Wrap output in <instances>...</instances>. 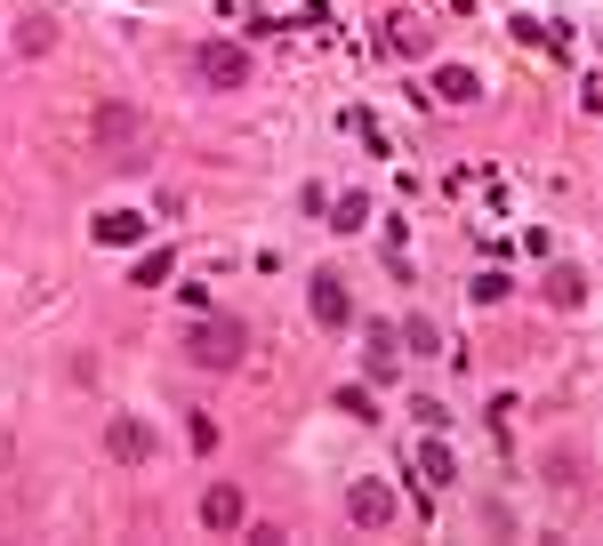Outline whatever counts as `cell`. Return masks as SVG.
I'll return each mask as SVG.
<instances>
[{"label":"cell","mask_w":603,"mask_h":546,"mask_svg":"<svg viewBox=\"0 0 603 546\" xmlns=\"http://www.w3.org/2000/svg\"><path fill=\"white\" fill-rule=\"evenodd\" d=\"M339 410H346L354 426H371V418H379V402H371V386H339Z\"/></svg>","instance_id":"2e32d148"},{"label":"cell","mask_w":603,"mask_h":546,"mask_svg":"<svg viewBox=\"0 0 603 546\" xmlns=\"http://www.w3.org/2000/svg\"><path fill=\"white\" fill-rule=\"evenodd\" d=\"M330 225H339V233H362V225H371V193H339V201H330Z\"/></svg>","instance_id":"4fadbf2b"},{"label":"cell","mask_w":603,"mask_h":546,"mask_svg":"<svg viewBox=\"0 0 603 546\" xmlns=\"http://www.w3.org/2000/svg\"><path fill=\"white\" fill-rule=\"evenodd\" d=\"M201 523H210L218 538H233V530L250 523V498L233 491V483H210V491H201Z\"/></svg>","instance_id":"8992f818"},{"label":"cell","mask_w":603,"mask_h":546,"mask_svg":"<svg viewBox=\"0 0 603 546\" xmlns=\"http://www.w3.org/2000/svg\"><path fill=\"white\" fill-rule=\"evenodd\" d=\"M97 242H113V250L121 242H145V218L138 210H105V218H97Z\"/></svg>","instance_id":"8fae6325"},{"label":"cell","mask_w":603,"mask_h":546,"mask_svg":"<svg viewBox=\"0 0 603 546\" xmlns=\"http://www.w3.org/2000/svg\"><path fill=\"white\" fill-rule=\"evenodd\" d=\"M386 41H394V49H402V57H411V49H426V24H411V17H402V24H394V32H386Z\"/></svg>","instance_id":"ac0fdd59"},{"label":"cell","mask_w":603,"mask_h":546,"mask_svg":"<svg viewBox=\"0 0 603 546\" xmlns=\"http://www.w3.org/2000/svg\"><path fill=\"white\" fill-rule=\"evenodd\" d=\"M466 290H475V305H499V297H507V273H475Z\"/></svg>","instance_id":"e0dca14e"},{"label":"cell","mask_w":603,"mask_h":546,"mask_svg":"<svg viewBox=\"0 0 603 546\" xmlns=\"http://www.w3.org/2000/svg\"><path fill=\"white\" fill-rule=\"evenodd\" d=\"M193 73H201V89H250V49L242 41H201Z\"/></svg>","instance_id":"7a4b0ae2"},{"label":"cell","mask_w":603,"mask_h":546,"mask_svg":"<svg viewBox=\"0 0 603 546\" xmlns=\"http://www.w3.org/2000/svg\"><path fill=\"white\" fill-rule=\"evenodd\" d=\"M346 523H354V530H386V523H394V491H386V483H354V491H346Z\"/></svg>","instance_id":"52a82bcc"},{"label":"cell","mask_w":603,"mask_h":546,"mask_svg":"<svg viewBox=\"0 0 603 546\" xmlns=\"http://www.w3.org/2000/svg\"><path fill=\"white\" fill-rule=\"evenodd\" d=\"M17 49H24V57H49V49H57L49 17H24V24H17Z\"/></svg>","instance_id":"9a60e30c"},{"label":"cell","mask_w":603,"mask_h":546,"mask_svg":"<svg viewBox=\"0 0 603 546\" xmlns=\"http://www.w3.org/2000/svg\"><path fill=\"white\" fill-rule=\"evenodd\" d=\"M170 273H178V250H145L138 265H129V282H138V290H161Z\"/></svg>","instance_id":"7c38bea8"},{"label":"cell","mask_w":603,"mask_h":546,"mask_svg":"<svg viewBox=\"0 0 603 546\" xmlns=\"http://www.w3.org/2000/svg\"><path fill=\"white\" fill-rule=\"evenodd\" d=\"M411 466H419V483H426V491H451V483H459V458L443 451V442H419V458H411Z\"/></svg>","instance_id":"9c48e42d"},{"label":"cell","mask_w":603,"mask_h":546,"mask_svg":"<svg viewBox=\"0 0 603 546\" xmlns=\"http://www.w3.org/2000/svg\"><path fill=\"white\" fill-rule=\"evenodd\" d=\"M547 305H563V314H580V305H587V273L580 265H547Z\"/></svg>","instance_id":"ba28073f"},{"label":"cell","mask_w":603,"mask_h":546,"mask_svg":"<svg viewBox=\"0 0 603 546\" xmlns=\"http://www.w3.org/2000/svg\"><path fill=\"white\" fill-rule=\"evenodd\" d=\"M242 346H250V330L233 322V314H210V322H193L185 362H193V370H233V362H242Z\"/></svg>","instance_id":"6da1fadb"},{"label":"cell","mask_w":603,"mask_h":546,"mask_svg":"<svg viewBox=\"0 0 603 546\" xmlns=\"http://www.w3.org/2000/svg\"><path fill=\"white\" fill-rule=\"evenodd\" d=\"M483 97V81L466 73V64H443V73H434V105H475Z\"/></svg>","instance_id":"30bf717a"},{"label":"cell","mask_w":603,"mask_h":546,"mask_svg":"<svg viewBox=\"0 0 603 546\" xmlns=\"http://www.w3.org/2000/svg\"><path fill=\"white\" fill-rule=\"evenodd\" d=\"M105 458H113V466H145V458H153V426L138 418V410H121V418L105 426Z\"/></svg>","instance_id":"3957f363"},{"label":"cell","mask_w":603,"mask_h":546,"mask_svg":"<svg viewBox=\"0 0 603 546\" xmlns=\"http://www.w3.org/2000/svg\"><path fill=\"white\" fill-rule=\"evenodd\" d=\"M394 346H411V354H443V330H434L426 314H411V322L394 330Z\"/></svg>","instance_id":"5bb4252c"},{"label":"cell","mask_w":603,"mask_h":546,"mask_svg":"<svg viewBox=\"0 0 603 546\" xmlns=\"http://www.w3.org/2000/svg\"><path fill=\"white\" fill-rule=\"evenodd\" d=\"M89 129H97V145H105L113 161H138V113H129L121 97H113V105H97V121H89Z\"/></svg>","instance_id":"277c9868"},{"label":"cell","mask_w":603,"mask_h":546,"mask_svg":"<svg viewBox=\"0 0 603 546\" xmlns=\"http://www.w3.org/2000/svg\"><path fill=\"white\" fill-rule=\"evenodd\" d=\"M306 314H314L322 330H346V322H354V297H346L339 273H314V282H306Z\"/></svg>","instance_id":"5b68a950"}]
</instances>
